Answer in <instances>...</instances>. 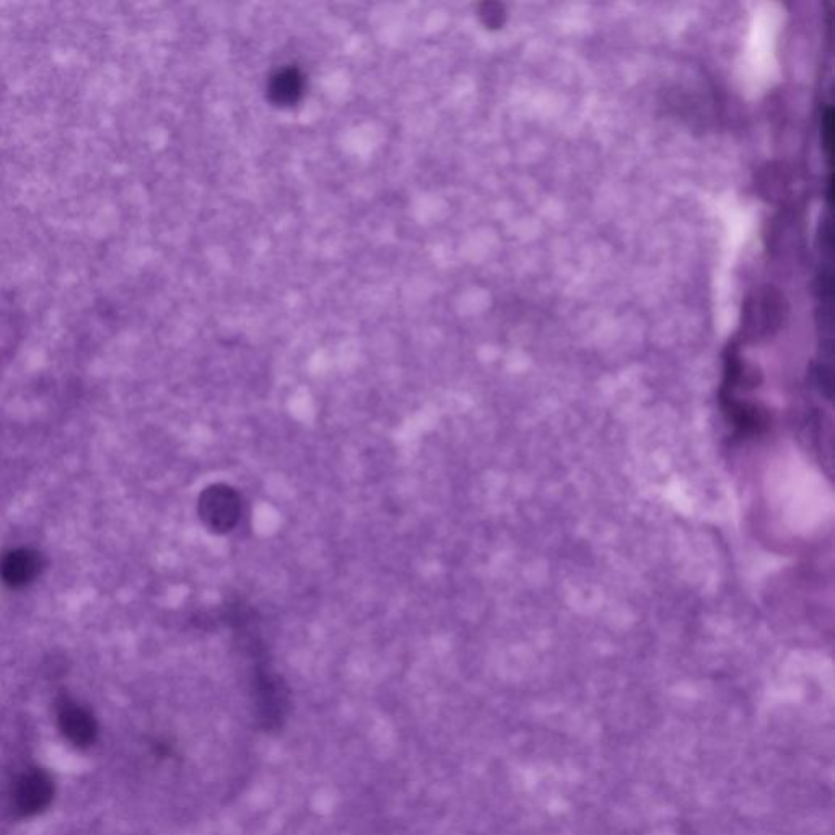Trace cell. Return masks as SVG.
Returning <instances> with one entry per match:
<instances>
[{"label": "cell", "instance_id": "obj_1", "mask_svg": "<svg viewBox=\"0 0 835 835\" xmlns=\"http://www.w3.org/2000/svg\"><path fill=\"white\" fill-rule=\"evenodd\" d=\"M199 517L217 534L230 532L237 526L242 514L239 493L227 485H213L203 491L198 503Z\"/></svg>", "mask_w": 835, "mask_h": 835}, {"label": "cell", "instance_id": "obj_2", "mask_svg": "<svg viewBox=\"0 0 835 835\" xmlns=\"http://www.w3.org/2000/svg\"><path fill=\"white\" fill-rule=\"evenodd\" d=\"M53 780L43 770H30L18 778L14 787V805L22 816H35L53 800Z\"/></svg>", "mask_w": 835, "mask_h": 835}, {"label": "cell", "instance_id": "obj_3", "mask_svg": "<svg viewBox=\"0 0 835 835\" xmlns=\"http://www.w3.org/2000/svg\"><path fill=\"white\" fill-rule=\"evenodd\" d=\"M43 566L41 553L31 548H15L0 557V579L10 589L25 588L40 576Z\"/></svg>", "mask_w": 835, "mask_h": 835}, {"label": "cell", "instance_id": "obj_4", "mask_svg": "<svg viewBox=\"0 0 835 835\" xmlns=\"http://www.w3.org/2000/svg\"><path fill=\"white\" fill-rule=\"evenodd\" d=\"M59 726L72 744L87 747L97 738V721L85 708L69 699L59 703Z\"/></svg>", "mask_w": 835, "mask_h": 835}, {"label": "cell", "instance_id": "obj_5", "mask_svg": "<svg viewBox=\"0 0 835 835\" xmlns=\"http://www.w3.org/2000/svg\"><path fill=\"white\" fill-rule=\"evenodd\" d=\"M270 90L276 102H296V97L302 90L301 77L294 71H283L274 77Z\"/></svg>", "mask_w": 835, "mask_h": 835}, {"label": "cell", "instance_id": "obj_6", "mask_svg": "<svg viewBox=\"0 0 835 835\" xmlns=\"http://www.w3.org/2000/svg\"><path fill=\"white\" fill-rule=\"evenodd\" d=\"M486 9H490L488 12H485V10L482 12L486 25L491 28H500L504 23L503 7L498 4H486Z\"/></svg>", "mask_w": 835, "mask_h": 835}]
</instances>
